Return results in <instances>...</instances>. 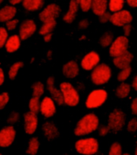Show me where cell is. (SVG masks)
<instances>
[{
	"instance_id": "cell-1",
	"label": "cell",
	"mask_w": 137,
	"mask_h": 155,
	"mask_svg": "<svg viewBox=\"0 0 137 155\" xmlns=\"http://www.w3.org/2000/svg\"><path fill=\"white\" fill-rule=\"evenodd\" d=\"M99 119L94 114H88L81 117L74 129V134L77 137L90 134L98 129Z\"/></svg>"
},
{
	"instance_id": "cell-2",
	"label": "cell",
	"mask_w": 137,
	"mask_h": 155,
	"mask_svg": "<svg viewBox=\"0 0 137 155\" xmlns=\"http://www.w3.org/2000/svg\"><path fill=\"white\" fill-rule=\"evenodd\" d=\"M111 75V68L107 64H100L92 70L91 81L95 85H102L110 81Z\"/></svg>"
},
{
	"instance_id": "cell-3",
	"label": "cell",
	"mask_w": 137,
	"mask_h": 155,
	"mask_svg": "<svg viewBox=\"0 0 137 155\" xmlns=\"http://www.w3.org/2000/svg\"><path fill=\"white\" fill-rule=\"evenodd\" d=\"M75 149L81 154L92 155L98 153L99 145L97 139L94 137L79 139L75 143Z\"/></svg>"
},
{
	"instance_id": "cell-4",
	"label": "cell",
	"mask_w": 137,
	"mask_h": 155,
	"mask_svg": "<svg viewBox=\"0 0 137 155\" xmlns=\"http://www.w3.org/2000/svg\"><path fill=\"white\" fill-rule=\"evenodd\" d=\"M60 89L64 97V102L70 107H75L80 101L78 92L70 82H62L60 84Z\"/></svg>"
},
{
	"instance_id": "cell-5",
	"label": "cell",
	"mask_w": 137,
	"mask_h": 155,
	"mask_svg": "<svg viewBox=\"0 0 137 155\" xmlns=\"http://www.w3.org/2000/svg\"><path fill=\"white\" fill-rule=\"evenodd\" d=\"M107 99V93L104 89H95L89 94L86 101L88 109H96L104 104Z\"/></svg>"
},
{
	"instance_id": "cell-6",
	"label": "cell",
	"mask_w": 137,
	"mask_h": 155,
	"mask_svg": "<svg viewBox=\"0 0 137 155\" xmlns=\"http://www.w3.org/2000/svg\"><path fill=\"white\" fill-rule=\"evenodd\" d=\"M126 116L120 109H115L112 111L108 117V126L111 130L114 132L120 131L125 125Z\"/></svg>"
},
{
	"instance_id": "cell-7",
	"label": "cell",
	"mask_w": 137,
	"mask_h": 155,
	"mask_svg": "<svg viewBox=\"0 0 137 155\" xmlns=\"http://www.w3.org/2000/svg\"><path fill=\"white\" fill-rule=\"evenodd\" d=\"M129 47V40L128 36L120 35L112 42L111 45L110 46L109 54L110 56L115 58L118 56H120L123 53L128 51Z\"/></svg>"
},
{
	"instance_id": "cell-8",
	"label": "cell",
	"mask_w": 137,
	"mask_h": 155,
	"mask_svg": "<svg viewBox=\"0 0 137 155\" xmlns=\"http://www.w3.org/2000/svg\"><path fill=\"white\" fill-rule=\"evenodd\" d=\"M60 7L56 3H50L43 9L39 14V19L41 22L45 23L48 21L56 20L57 18L60 15Z\"/></svg>"
},
{
	"instance_id": "cell-9",
	"label": "cell",
	"mask_w": 137,
	"mask_h": 155,
	"mask_svg": "<svg viewBox=\"0 0 137 155\" xmlns=\"http://www.w3.org/2000/svg\"><path fill=\"white\" fill-rule=\"evenodd\" d=\"M133 20V17L128 10H121L115 12L111 15V22L113 25L117 27H123L126 24L131 23Z\"/></svg>"
},
{
	"instance_id": "cell-10",
	"label": "cell",
	"mask_w": 137,
	"mask_h": 155,
	"mask_svg": "<svg viewBox=\"0 0 137 155\" xmlns=\"http://www.w3.org/2000/svg\"><path fill=\"white\" fill-rule=\"evenodd\" d=\"M15 130L12 125H8L2 128L0 130V147L7 148L12 146L15 138Z\"/></svg>"
},
{
	"instance_id": "cell-11",
	"label": "cell",
	"mask_w": 137,
	"mask_h": 155,
	"mask_svg": "<svg viewBox=\"0 0 137 155\" xmlns=\"http://www.w3.org/2000/svg\"><path fill=\"white\" fill-rule=\"evenodd\" d=\"M36 31V24L33 19L24 20L19 26V37L21 40H26L30 38Z\"/></svg>"
},
{
	"instance_id": "cell-12",
	"label": "cell",
	"mask_w": 137,
	"mask_h": 155,
	"mask_svg": "<svg viewBox=\"0 0 137 155\" xmlns=\"http://www.w3.org/2000/svg\"><path fill=\"white\" fill-rule=\"evenodd\" d=\"M100 56L95 51H91L84 56L81 62V66L86 71H91L99 64Z\"/></svg>"
},
{
	"instance_id": "cell-13",
	"label": "cell",
	"mask_w": 137,
	"mask_h": 155,
	"mask_svg": "<svg viewBox=\"0 0 137 155\" xmlns=\"http://www.w3.org/2000/svg\"><path fill=\"white\" fill-rule=\"evenodd\" d=\"M56 105L53 98L49 97H44L40 103V113L44 117L49 118L56 114Z\"/></svg>"
},
{
	"instance_id": "cell-14",
	"label": "cell",
	"mask_w": 137,
	"mask_h": 155,
	"mask_svg": "<svg viewBox=\"0 0 137 155\" xmlns=\"http://www.w3.org/2000/svg\"><path fill=\"white\" fill-rule=\"evenodd\" d=\"M38 117L33 112H28L24 114V130L26 134H33L37 129Z\"/></svg>"
},
{
	"instance_id": "cell-15",
	"label": "cell",
	"mask_w": 137,
	"mask_h": 155,
	"mask_svg": "<svg viewBox=\"0 0 137 155\" xmlns=\"http://www.w3.org/2000/svg\"><path fill=\"white\" fill-rule=\"evenodd\" d=\"M55 80L53 77H49L47 79V88L49 90L52 98L54 100V101L56 102L58 105H62L65 104L64 102V97H63L62 92L61 90H58L57 88L54 85Z\"/></svg>"
},
{
	"instance_id": "cell-16",
	"label": "cell",
	"mask_w": 137,
	"mask_h": 155,
	"mask_svg": "<svg viewBox=\"0 0 137 155\" xmlns=\"http://www.w3.org/2000/svg\"><path fill=\"white\" fill-rule=\"evenodd\" d=\"M133 54L131 53L130 51H126L120 56H118L115 57L113 60V64L117 68L123 69V68H126L131 64V63L132 62Z\"/></svg>"
},
{
	"instance_id": "cell-17",
	"label": "cell",
	"mask_w": 137,
	"mask_h": 155,
	"mask_svg": "<svg viewBox=\"0 0 137 155\" xmlns=\"http://www.w3.org/2000/svg\"><path fill=\"white\" fill-rule=\"evenodd\" d=\"M79 67L74 60H70L64 64L62 68L63 75L69 79H74L79 74Z\"/></svg>"
},
{
	"instance_id": "cell-18",
	"label": "cell",
	"mask_w": 137,
	"mask_h": 155,
	"mask_svg": "<svg viewBox=\"0 0 137 155\" xmlns=\"http://www.w3.org/2000/svg\"><path fill=\"white\" fill-rule=\"evenodd\" d=\"M42 131L44 133V137H46L49 141L55 140L59 137L60 133H59L57 128L53 123L47 121L43 125L42 127Z\"/></svg>"
},
{
	"instance_id": "cell-19",
	"label": "cell",
	"mask_w": 137,
	"mask_h": 155,
	"mask_svg": "<svg viewBox=\"0 0 137 155\" xmlns=\"http://www.w3.org/2000/svg\"><path fill=\"white\" fill-rule=\"evenodd\" d=\"M17 13L16 8L13 5H6L0 9V22L7 23V21L14 19Z\"/></svg>"
},
{
	"instance_id": "cell-20",
	"label": "cell",
	"mask_w": 137,
	"mask_h": 155,
	"mask_svg": "<svg viewBox=\"0 0 137 155\" xmlns=\"http://www.w3.org/2000/svg\"><path fill=\"white\" fill-rule=\"evenodd\" d=\"M79 5L76 0H70L69 10L67 13L63 16V21L66 23H72L76 19Z\"/></svg>"
},
{
	"instance_id": "cell-21",
	"label": "cell",
	"mask_w": 137,
	"mask_h": 155,
	"mask_svg": "<svg viewBox=\"0 0 137 155\" xmlns=\"http://www.w3.org/2000/svg\"><path fill=\"white\" fill-rule=\"evenodd\" d=\"M21 44V39L19 35H13L10 36L7 39L6 44H5V48L7 50V52L9 53H13L15 51H16L19 48Z\"/></svg>"
},
{
	"instance_id": "cell-22",
	"label": "cell",
	"mask_w": 137,
	"mask_h": 155,
	"mask_svg": "<svg viewBox=\"0 0 137 155\" xmlns=\"http://www.w3.org/2000/svg\"><path fill=\"white\" fill-rule=\"evenodd\" d=\"M109 0H92V12L95 15H101L107 12Z\"/></svg>"
},
{
	"instance_id": "cell-23",
	"label": "cell",
	"mask_w": 137,
	"mask_h": 155,
	"mask_svg": "<svg viewBox=\"0 0 137 155\" xmlns=\"http://www.w3.org/2000/svg\"><path fill=\"white\" fill-rule=\"evenodd\" d=\"M23 8L28 12H36L43 8L44 0H23Z\"/></svg>"
},
{
	"instance_id": "cell-24",
	"label": "cell",
	"mask_w": 137,
	"mask_h": 155,
	"mask_svg": "<svg viewBox=\"0 0 137 155\" xmlns=\"http://www.w3.org/2000/svg\"><path fill=\"white\" fill-rule=\"evenodd\" d=\"M130 84L123 82V83L120 84L117 87L116 90H115V94H116V96L118 98H120V99H124V98H126L127 97H128V95L130 94Z\"/></svg>"
},
{
	"instance_id": "cell-25",
	"label": "cell",
	"mask_w": 137,
	"mask_h": 155,
	"mask_svg": "<svg viewBox=\"0 0 137 155\" xmlns=\"http://www.w3.org/2000/svg\"><path fill=\"white\" fill-rule=\"evenodd\" d=\"M57 21H48L45 23H43V25L39 31V34L41 35H44L49 33H51L54 30V28H56Z\"/></svg>"
},
{
	"instance_id": "cell-26",
	"label": "cell",
	"mask_w": 137,
	"mask_h": 155,
	"mask_svg": "<svg viewBox=\"0 0 137 155\" xmlns=\"http://www.w3.org/2000/svg\"><path fill=\"white\" fill-rule=\"evenodd\" d=\"M39 148V142L36 137H33L28 142V147L26 150V153L31 155H35L38 153Z\"/></svg>"
},
{
	"instance_id": "cell-27",
	"label": "cell",
	"mask_w": 137,
	"mask_h": 155,
	"mask_svg": "<svg viewBox=\"0 0 137 155\" xmlns=\"http://www.w3.org/2000/svg\"><path fill=\"white\" fill-rule=\"evenodd\" d=\"M125 1L126 0H109L108 8H109L110 12L115 13V12L123 10Z\"/></svg>"
},
{
	"instance_id": "cell-28",
	"label": "cell",
	"mask_w": 137,
	"mask_h": 155,
	"mask_svg": "<svg viewBox=\"0 0 137 155\" xmlns=\"http://www.w3.org/2000/svg\"><path fill=\"white\" fill-rule=\"evenodd\" d=\"M23 67V63L21 61H18V62L14 63L11 66L9 71H8V77H9L10 80H15L16 77L18 72H19V69Z\"/></svg>"
},
{
	"instance_id": "cell-29",
	"label": "cell",
	"mask_w": 137,
	"mask_h": 155,
	"mask_svg": "<svg viewBox=\"0 0 137 155\" xmlns=\"http://www.w3.org/2000/svg\"><path fill=\"white\" fill-rule=\"evenodd\" d=\"M32 88H33V97L39 98L44 94V84L39 82V81H37V82L33 84V86H32Z\"/></svg>"
},
{
	"instance_id": "cell-30",
	"label": "cell",
	"mask_w": 137,
	"mask_h": 155,
	"mask_svg": "<svg viewBox=\"0 0 137 155\" xmlns=\"http://www.w3.org/2000/svg\"><path fill=\"white\" fill-rule=\"evenodd\" d=\"M113 42V35L110 32H106L100 37L99 43L102 48H107L111 45Z\"/></svg>"
},
{
	"instance_id": "cell-31",
	"label": "cell",
	"mask_w": 137,
	"mask_h": 155,
	"mask_svg": "<svg viewBox=\"0 0 137 155\" xmlns=\"http://www.w3.org/2000/svg\"><path fill=\"white\" fill-rule=\"evenodd\" d=\"M40 103L41 102H39V98L35 97H32L29 101V104H28L30 111L37 114L40 111Z\"/></svg>"
},
{
	"instance_id": "cell-32",
	"label": "cell",
	"mask_w": 137,
	"mask_h": 155,
	"mask_svg": "<svg viewBox=\"0 0 137 155\" xmlns=\"http://www.w3.org/2000/svg\"><path fill=\"white\" fill-rule=\"evenodd\" d=\"M132 67L131 65L128 66V67L123 68V69H121V71L118 72V77H117V79H118V81L120 82H124L126 80H128V77H130V75L132 74Z\"/></svg>"
},
{
	"instance_id": "cell-33",
	"label": "cell",
	"mask_w": 137,
	"mask_h": 155,
	"mask_svg": "<svg viewBox=\"0 0 137 155\" xmlns=\"http://www.w3.org/2000/svg\"><path fill=\"white\" fill-rule=\"evenodd\" d=\"M76 1L83 12H87L91 9L92 0H76Z\"/></svg>"
},
{
	"instance_id": "cell-34",
	"label": "cell",
	"mask_w": 137,
	"mask_h": 155,
	"mask_svg": "<svg viewBox=\"0 0 137 155\" xmlns=\"http://www.w3.org/2000/svg\"><path fill=\"white\" fill-rule=\"evenodd\" d=\"M123 153L122 151V146L119 142H115L111 145L109 150L110 155H121Z\"/></svg>"
},
{
	"instance_id": "cell-35",
	"label": "cell",
	"mask_w": 137,
	"mask_h": 155,
	"mask_svg": "<svg viewBox=\"0 0 137 155\" xmlns=\"http://www.w3.org/2000/svg\"><path fill=\"white\" fill-rule=\"evenodd\" d=\"M8 39V32L7 29L2 27H0V48L5 46L6 42Z\"/></svg>"
},
{
	"instance_id": "cell-36",
	"label": "cell",
	"mask_w": 137,
	"mask_h": 155,
	"mask_svg": "<svg viewBox=\"0 0 137 155\" xmlns=\"http://www.w3.org/2000/svg\"><path fill=\"white\" fill-rule=\"evenodd\" d=\"M9 95L7 93H2L0 94V111L4 109L9 101Z\"/></svg>"
},
{
	"instance_id": "cell-37",
	"label": "cell",
	"mask_w": 137,
	"mask_h": 155,
	"mask_svg": "<svg viewBox=\"0 0 137 155\" xmlns=\"http://www.w3.org/2000/svg\"><path fill=\"white\" fill-rule=\"evenodd\" d=\"M128 131L130 133H135L137 131V119L136 118H132L129 120L128 124Z\"/></svg>"
},
{
	"instance_id": "cell-38",
	"label": "cell",
	"mask_w": 137,
	"mask_h": 155,
	"mask_svg": "<svg viewBox=\"0 0 137 155\" xmlns=\"http://www.w3.org/2000/svg\"><path fill=\"white\" fill-rule=\"evenodd\" d=\"M19 120V113L17 112H13L12 114H10L8 118H7V122L12 125V124H15L16 123L18 120Z\"/></svg>"
},
{
	"instance_id": "cell-39",
	"label": "cell",
	"mask_w": 137,
	"mask_h": 155,
	"mask_svg": "<svg viewBox=\"0 0 137 155\" xmlns=\"http://www.w3.org/2000/svg\"><path fill=\"white\" fill-rule=\"evenodd\" d=\"M18 23H19L18 19H12L6 23V28L8 31H13L16 28Z\"/></svg>"
},
{
	"instance_id": "cell-40",
	"label": "cell",
	"mask_w": 137,
	"mask_h": 155,
	"mask_svg": "<svg viewBox=\"0 0 137 155\" xmlns=\"http://www.w3.org/2000/svg\"><path fill=\"white\" fill-rule=\"evenodd\" d=\"M111 13L108 12H104L103 14H102L101 15H99V21L100 23H106L107 22L111 21Z\"/></svg>"
},
{
	"instance_id": "cell-41",
	"label": "cell",
	"mask_w": 137,
	"mask_h": 155,
	"mask_svg": "<svg viewBox=\"0 0 137 155\" xmlns=\"http://www.w3.org/2000/svg\"><path fill=\"white\" fill-rule=\"evenodd\" d=\"M110 130H111V129H110L108 125L107 126H106V125H102L98 129V134H99V135L101 137H105L109 134Z\"/></svg>"
},
{
	"instance_id": "cell-42",
	"label": "cell",
	"mask_w": 137,
	"mask_h": 155,
	"mask_svg": "<svg viewBox=\"0 0 137 155\" xmlns=\"http://www.w3.org/2000/svg\"><path fill=\"white\" fill-rule=\"evenodd\" d=\"M123 32H124V35L125 36H128L130 35L131 32H132V26L131 23H128V24H126L123 27Z\"/></svg>"
},
{
	"instance_id": "cell-43",
	"label": "cell",
	"mask_w": 137,
	"mask_h": 155,
	"mask_svg": "<svg viewBox=\"0 0 137 155\" xmlns=\"http://www.w3.org/2000/svg\"><path fill=\"white\" fill-rule=\"evenodd\" d=\"M89 25H90L89 21L87 20V19H81V20L79 22L78 27L79 28H81V29H86V28L89 27Z\"/></svg>"
},
{
	"instance_id": "cell-44",
	"label": "cell",
	"mask_w": 137,
	"mask_h": 155,
	"mask_svg": "<svg viewBox=\"0 0 137 155\" xmlns=\"http://www.w3.org/2000/svg\"><path fill=\"white\" fill-rule=\"evenodd\" d=\"M131 108H132V114H134V115H137V97L132 100Z\"/></svg>"
},
{
	"instance_id": "cell-45",
	"label": "cell",
	"mask_w": 137,
	"mask_h": 155,
	"mask_svg": "<svg viewBox=\"0 0 137 155\" xmlns=\"http://www.w3.org/2000/svg\"><path fill=\"white\" fill-rule=\"evenodd\" d=\"M126 2L129 7H132V8H136L137 7V0H126Z\"/></svg>"
},
{
	"instance_id": "cell-46",
	"label": "cell",
	"mask_w": 137,
	"mask_h": 155,
	"mask_svg": "<svg viewBox=\"0 0 137 155\" xmlns=\"http://www.w3.org/2000/svg\"><path fill=\"white\" fill-rule=\"evenodd\" d=\"M52 38H53V34L51 33H49V34H46V35H44V41L48 43V42L51 41Z\"/></svg>"
},
{
	"instance_id": "cell-47",
	"label": "cell",
	"mask_w": 137,
	"mask_h": 155,
	"mask_svg": "<svg viewBox=\"0 0 137 155\" xmlns=\"http://www.w3.org/2000/svg\"><path fill=\"white\" fill-rule=\"evenodd\" d=\"M5 81V77H4V72L2 71V69L0 68V86L2 85L3 82Z\"/></svg>"
},
{
	"instance_id": "cell-48",
	"label": "cell",
	"mask_w": 137,
	"mask_h": 155,
	"mask_svg": "<svg viewBox=\"0 0 137 155\" xmlns=\"http://www.w3.org/2000/svg\"><path fill=\"white\" fill-rule=\"evenodd\" d=\"M132 88L137 92V76H135L132 80Z\"/></svg>"
},
{
	"instance_id": "cell-49",
	"label": "cell",
	"mask_w": 137,
	"mask_h": 155,
	"mask_svg": "<svg viewBox=\"0 0 137 155\" xmlns=\"http://www.w3.org/2000/svg\"><path fill=\"white\" fill-rule=\"evenodd\" d=\"M8 1H9V2L11 3V5H13V6L19 4L20 2H23V0H8Z\"/></svg>"
},
{
	"instance_id": "cell-50",
	"label": "cell",
	"mask_w": 137,
	"mask_h": 155,
	"mask_svg": "<svg viewBox=\"0 0 137 155\" xmlns=\"http://www.w3.org/2000/svg\"><path fill=\"white\" fill-rule=\"evenodd\" d=\"M47 57L49 58V60H51L52 57H53V51H52L51 50H49V51H48V54H47Z\"/></svg>"
},
{
	"instance_id": "cell-51",
	"label": "cell",
	"mask_w": 137,
	"mask_h": 155,
	"mask_svg": "<svg viewBox=\"0 0 137 155\" xmlns=\"http://www.w3.org/2000/svg\"><path fill=\"white\" fill-rule=\"evenodd\" d=\"M86 37L85 36V35H82L81 38H80V40H84V39H86Z\"/></svg>"
},
{
	"instance_id": "cell-52",
	"label": "cell",
	"mask_w": 137,
	"mask_h": 155,
	"mask_svg": "<svg viewBox=\"0 0 137 155\" xmlns=\"http://www.w3.org/2000/svg\"><path fill=\"white\" fill-rule=\"evenodd\" d=\"M135 154L137 155V146H136V148H135Z\"/></svg>"
},
{
	"instance_id": "cell-53",
	"label": "cell",
	"mask_w": 137,
	"mask_h": 155,
	"mask_svg": "<svg viewBox=\"0 0 137 155\" xmlns=\"http://www.w3.org/2000/svg\"><path fill=\"white\" fill-rule=\"evenodd\" d=\"M3 2V0H0V5L2 4V2Z\"/></svg>"
},
{
	"instance_id": "cell-54",
	"label": "cell",
	"mask_w": 137,
	"mask_h": 155,
	"mask_svg": "<svg viewBox=\"0 0 137 155\" xmlns=\"http://www.w3.org/2000/svg\"><path fill=\"white\" fill-rule=\"evenodd\" d=\"M124 155H128V154H130V153H123Z\"/></svg>"
},
{
	"instance_id": "cell-55",
	"label": "cell",
	"mask_w": 137,
	"mask_h": 155,
	"mask_svg": "<svg viewBox=\"0 0 137 155\" xmlns=\"http://www.w3.org/2000/svg\"><path fill=\"white\" fill-rule=\"evenodd\" d=\"M1 154H2V153H0V155H1Z\"/></svg>"
}]
</instances>
